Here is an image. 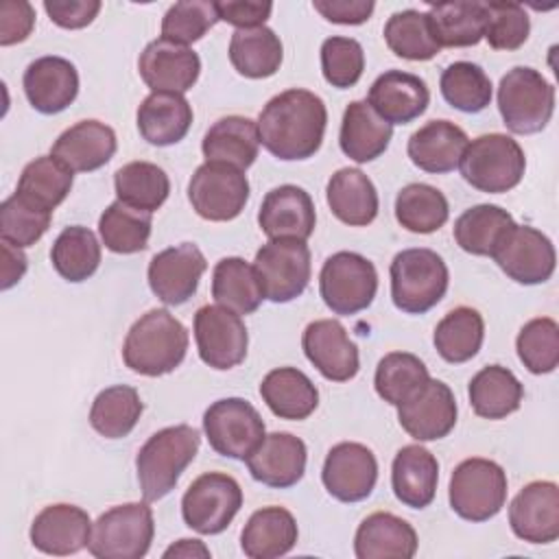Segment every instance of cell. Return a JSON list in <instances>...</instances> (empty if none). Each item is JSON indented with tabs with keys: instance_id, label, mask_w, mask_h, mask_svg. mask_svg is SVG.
<instances>
[{
	"instance_id": "1",
	"label": "cell",
	"mask_w": 559,
	"mask_h": 559,
	"mask_svg": "<svg viewBox=\"0 0 559 559\" xmlns=\"http://www.w3.org/2000/svg\"><path fill=\"white\" fill-rule=\"evenodd\" d=\"M260 144L282 162L312 157L323 142L328 109L321 96L308 90H286L273 96L258 116Z\"/></svg>"
},
{
	"instance_id": "2",
	"label": "cell",
	"mask_w": 559,
	"mask_h": 559,
	"mask_svg": "<svg viewBox=\"0 0 559 559\" xmlns=\"http://www.w3.org/2000/svg\"><path fill=\"white\" fill-rule=\"evenodd\" d=\"M188 352V330L166 308L142 314L127 332L122 345L124 365L140 376H164L175 371Z\"/></svg>"
},
{
	"instance_id": "3",
	"label": "cell",
	"mask_w": 559,
	"mask_h": 559,
	"mask_svg": "<svg viewBox=\"0 0 559 559\" xmlns=\"http://www.w3.org/2000/svg\"><path fill=\"white\" fill-rule=\"evenodd\" d=\"M201 445V435L188 424H177L157 430L138 450L135 469L140 491L146 502L168 496L183 469L194 461Z\"/></svg>"
},
{
	"instance_id": "4",
	"label": "cell",
	"mask_w": 559,
	"mask_h": 559,
	"mask_svg": "<svg viewBox=\"0 0 559 559\" xmlns=\"http://www.w3.org/2000/svg\"><path fill=\"white\" fill-rule=\"evenodd\" d=\"M391 299L406 314H424L435 308L450 282L443 258L424 247L404 249L391 262Z\"/></svg>"
},
{
	"instance_id": "5",
	"label": "cell",
	"mask_w": 559,
	"mask_h": 559,
	"mask_svg": "<svg viewBox=\"0 0 559 559\" xmlns=\"http://www.w3.org/2000/svg\"><path fill=\"white\" fill-rule=\"evenodd\" d=\"M463 179L489 194L509 192L515 188L526 170V157L518 140L504 133H485L467 142L459 162Z\"/></svg>"
},
{
	"instance_id": "6",
	"label": "cell",
	"mask_w": 559,
	"mask_h": 559,
	"mask_svg": "<svg viewBox=\"0 0 559 559\" xmlns=\"http://www.w3.org/2000/svg\"><path fill=\"white\" fill-rule=\"evenodd\" d=\"M498 109L511 133H539L552 118L555 87L535 68L515 66L500 79Z\"/></svg>"
},
{
	"instance_id": "7",
	"label": "cell",
	"mask_w": 559,
	"mask_h": 559,
	"mask_svg": "<svg viewBox=\"0 0 559 559\" xmlns=\"http://www.w3.org/2000/svg\"><path fill=\"white\" fill-rule=\"evenodd\" d=\"M155 535L153 511L146 502L118 504L92 524L87 544L96 559H140L148 552Z\"/></svg>"
},
{
	"instance_id": "8",
	"label": "cell",
	"mask_w": 559,
	"mask_h": 559,
	"mask_svg": "<svg viewBox=\"0 0 559 559\" xmlns=\"http://www.w3.org/2000/svg\"><path fill=\"white\" fill-rule=\"evenodd\" d=\"M448 500L452 511L469 522H485L493 518L507 500V474L489 459H465L452 476Z\"/></svg>"
},
{
	"instance_id": "9",
	"label": "cell",
	"mask_w": 559,
	"mask_h": 559,
	"mask_svg": "<svg viewBox=\"0 0 559 559\" xmlns=\"http://www.w3.org/2000/svg\"><path fill=\"white\" fill-rule=\"evenodd\" d=\"M378 273L371 260L354 251L332 253L319 273V293L334 314H356L371 306Z\"/></svg>"
},
{
	"instance_id": "10",
	"label": "cell",
	"mask_w": 559,
	"mask_h": 559,
	"mask_svg": "<svg viewBox=\"0 0 559 559\" xmlns=\"http://www.w3.org/2000/svg\"><path fill=\"white\" fill-rule=\"evenodd\" d=\"M253 269L264 299L273 304H288L297 299L310 282V249L306 240H269L258 249Z\"/></svg>"
},
{
	"instance_id": "11",
	"label": "cell",
	"mask_w": 559,
	"mask_h": 559,
	"mask_svg": "<svg viewBox=\"0 0 559 559\" xmlns=\"http://www.w3.org/2000/svg\"><path fill=\"white\" fill-rule=\"evenodd\" d=\"M242 507V489L229 474L205 472L192 480L181 498L186 526L201 535L223 533Z\"/></svg>"
},
{
	"instance_id": "12",
	"label": "cell",
	"mask_w": 559,
	"mask_h": 559,
	"mask_svg": "<svg viewBox=\"0 0 559 559\" xmlns=\"http://www.w3.org/2000/svg\"><path fill=\"white\" fill-rule=\"evenodd\" d=\"M203 430L210 448L227 459L245 461L264 439L260 413L242 397H223L203 413Z\"/></svg>"
},
{
	"instance_id": "13",
	"label": "cell",
	"mask_w": 559,
	"mask_h": 559,
	"mask_svg": "<svg viewBox=\"0 0 559 559\" xmlns=\"http://www.w3.org/2000/svg\"><path fill=\"white\" fill-rule=\"evenodd\" d=\"M188 199L201 218L214 223L231 221L249 201L247 175L227 164L205 162L188 183Z\"/></svg>"
},
{
	"instance_id": "14",
	"label": "cell",
	"mask_w": 559,
	"mask_h": 559,
	"mask_svg": "<svg viewBox=\"0 0 559 559\" xmlns=\"http://www.w3.org/2000/svg\"><path fill=\"white\" fill-rule=\"evenodd\" d=\"M493 262L518 284H544L555 273V247L546 234L531 225H511L493 247Z\"/></svg>"
},
{
	"instance_id": "15",
	"label": "cell",
	"mask_w": 559,
	"mask_h": 559,
	"mask_svg": "<svg viewBox=\"0 0 559 559\" xmlns=\"http://www.w3.org/2000/svg\"><path fill=\"white\" fill-rule=\"evenodd\" d=\"M194 341L199 356L207 367L227 371L245 360L249 334L240 314L216 304L197 310Z\"/></svg>"
},
{
	"instance_id": "16",
	"label": "cell",
	"mask_w": 559,
	"mask_h": 559,
	"mask_svg": "<svg viewBox=\"0 0 559 559\" xmlns=\"http://www.w3.org/2000/svg\"><path fill=\"white\" fill-rule=\"evenodd\" d=\"M321 480L332 498L360 502L371 496L378 480L376 454L356 441L336 443L323 461Z\"/></svg>"
},
{
	"instance_id": "17",
	"label": "cell",
	"mask_w": 559,
	"mask_h": 559,
	"mask_svg": "<svg viewBox=\"0 0 559 559\" xmlns=\"http://www.w3.org/2000/svg\"><path fill=\"white\" fill-rule=\"evenodd\" d=\"M207 262L201 249L192 242L168 247L148 262V286L166 306L186 304L199 288Z\"/></svg>"
},
{
	"instance_id": "18",
	"label": "cell",
	"mask_w": 559,
	"mask_h": 559,
	"mask_svg": "<svg viewBox=\"0 0 559 559\" xmlns=\"http://www.w3.org/2000/svg\"><path fill=\"white\" fill-rule=\"evenodd\" d=\"M456 400L441 380H428L415 395L397 406V421L417 441H437L456 424Z\"/></svg>"
},
{
	"instance_id": "19",
	"label": "cell",
	"mask_w": 559,
	"mask_h": 559,
	"mask_svg": "<svg viewBox=\"0 0 559 559\" xmlns=\"http://www.w3.org/2000/svg\"><path fill=\"white\" fill-rule=\"evenodd\" d=\"M306 358L330 382H347L360 369L358 347L336 319H319L306 325L301 336Z\"/></svg>"
},
{
	"instance_id": "20",
	"label": "cell",
	"mask_w": 559,
	"mask_h": 559,
	"mask_svg": "<svg viewBox=\"0 0 559 559\" xmlns=\"http://www.w3.org/2000/svg\"><path fill=\"white\" fill-rule=\"evenodd\" d=\"M509 524L515 537L528 544H550L559 537V487L552 480H533L509 504Z\"/></svg>"
},
{
	"instance_id": "21",
	"label": "cell",
	"mask_w": 559,
	"mask_h": 559,
	"mask_svg": "<svg viewBox=\"0 0 559 559\" xmlns=\"http://www.w3.org/2000/svg\"><path fill=\"white\" fill-rule=\"evenodd\" d=\"M138 72L153 92L183 94L197 83L201 59L192 48L159 37L140 52Z\"/></svg>"
},
{
	"instance_id": "22",
	"label": "cell",
	"mask_w": 559,
	"mask_h": 559,
	"mask_svg": "<svg viewBox=\"0 0 559 559\" xmlns=\"http://www.w3.org/2000/svg\"><path fill=\"white\" fill-rule=\"evenodd\" d=\"M22 87L35 111L52 116L74 103L79 94V72L74 63L63 57H39L26 66Z\"/></svg>"
},
{
	"instance_id": "23",
	"label": "cell",
	"mask_w": 559,
	"mask_h": 559,
	"mask_svg": "<svg viewBox=\"0 0 559 559\" xmlns=\"http://www.w3.org/2000/svg\"><path fill=\"white\" fill-rule=\"evenodd\" d=\"M314 223L317 214L310 194L293 183L269 190L258 212V225L269 240H308L314 231Z\"/></svg>"
},
{
	"instance_id": "24",
	"label": "cell",
	"mask_w": 559,
	"mask_h": 559,
	"mask_svg": "<svg viewBox=\"0 0 559 559\" xmlns=\"http://www.w3.org/2000/svg\"><path fill=\"white\" fill-rule=\"evenodd\" d=\"M306 443L290 432L264 435L262 443L245 459L249 474L275 489H288L304 478L306 472Z\"/></svg>"
},
{
	"instance_id": "25",
	"label": "cell",
	"mask_w": 559,
	"mask_h": 559,
	"mask_svg": "<svg viewBox=\"0 0 559 559\" xmlns=\"http://www.w3.org/2000/svg\"><path fill=\"white\" fill-rule=\"evenodd\" d=\"M31 544L46 555H74L87 548L92 537V520L76 504L44 507L31 524Z\"/></svg>"
},
{
	"instance_id": "26",
	"label": "cell",
	"mask_w": 559,
	"mask_h": 559,
	"mask_svg": "<svg viewBox=\"0 0 559 559\" xmlns=\"http://www.w3.org/2000/svg\"><path fill=\"white\" fill-rule=\"evenodd\" d=\"M367 103L391 127L408 124L428 109L430 92L426 81L417 74L386 70L371 83Z\"/></svg>"
},
{
	"instance_id": "27",
	"label": "cell",
	"mask_w": 559,
	"mask_h": 559,
	"mask_svg": "<svg viewBox=\"0 0 559 559\" xmlns=\"http://www.w3.org/2000/svg\"><path fill=\"white\" fill-rule=\"evenodd\" d=\"M116 133L100 120H81L66 129L52 144L50 155L72 173L103 168L116 153Z\"/></svg>"
},
{
	"instance_id": "28",
	"label": "cell",
	"mask_w": 559,
	"mask_h": 559,
	"mask_svg": "<svg viewBox=\"0 0 559 559\" xmlns=\"http://www.w3.org/2000/svg\"><path fill=\"white\" fill-rule=\"evenodd\" d=\"M439 463L430 450L411 443L397 450L391 465V487L395 498L411 509H426L437 493Z\"/></svg>"
},
{
	"instance_id": "29",
	"label": "cell",
	"mask_w": 559,
	"mask_h": 559,
	"mask_svg": "<svg viewBox=\"0 0 559 559\" xmlns=\"http://www.w3.org/2000/svg\"><path fill=\"white\" fill-rule=\"evenodd\" d=\"M467 135L461 127L450 120H430L408 138L411 162L426 173L443 175L459 168Z\"/></svg>"
},
{
	"instance_id": "30",
	"label": "cell",
	"mask_w": 559,
	"mask_h": 559,
	"mask_svg": "<svg viewBox=\"0 0 559 559\" xmlns=\"http://www.w3.org/2000/svg\"><path fill=\"white\" fill-rule=\"evenodd\" d=\"M354 552L358 559H411L417 552V533L406 520L376 511L360 522Z\"/></svg>"
},
{
	"instance_id": "31",
	"label": "cell",
	"mask_w": 559,
	"mask_h": 559,
	"mask_svg": "<svg viewBox=\"0 0 559 559\" xmlns=\"http://www.w3.org/2000/svg\"><path fill=\"white\" fill-rule=\"evenodd\" d=\"M138 131L153 146H170L186 138L192 107L183 94L151 92L138 107Z\"/></svg>"
},
{
	"instance_id": "32",
	"label": "cell",
	"mask_w": 559,
	"mask_h": 559,
	"mask_svg": "<svg viewBox=\"0 0 559 559\" xmlns=\"http://www.w3.org/2000/svg\"><path fill=\"white\" fill-rule=\"evenodd\" d=\"M260 148L258 124L245 116H225L218 118L203 135L201 151L205 162H218L247 170Z\"/></svg>"
},
{
	"instance_id": "33",
	"label": "cell",
	"mask_w": 559,
	"mask_h": 559,
	"mask_svg": "<svg viewBox=\"0 0 559 559\" xmlns=\"http://www.w3.org/2000/svg\"><path fill=\"white\" fill-rule=\"evenodd\" d=\"M393 138V127L382 120L367 100H352L341 120L338 144L341 151L358 162L367 164L380 157Z\"/></svg>"
},
{
	"instance_id": "34",
	"label": "cell",
	"mask_w": 559,
	"mask_h": 559,
	"mask_svg": "<svg viewBox=\"0 0 559 559\" xmlns=\"http://www.w3.org/2000/svg\"><path fill=\"white\" fill-rule=\"evenodd\" d=\"M325 199L332 214L349 227H365L378 216L376 186L360 168H338L328 181Z\"/></svg>"
},
{
	"instance_id": "35",
	"label": "cell",
	"mask_w": 559,
	"mask_h": 559,
	"mask_svg": "<svg viewBox=\"0 0 559 559\" xmlns=\"http://www.w3.org/2000/svg\"><path fill=\"white\" fill-rule=\"evenodd\" d=\"M297 535V522L288 509L262 507L247 520L240 546L249 559H275L293 550Z\"/></svg>"
},
{
	"instance_id": "36",
	"label": "cell",
	"mask_w": 559,
	"mask_h": 559,
	"mask_svg": "<svg viewBox=\"0 0 559 559\" xmlns=\"http://www.w3.org/2000/svg\"><path fill=\"white\" fill-rule=\"evenodd\" d=\"M260 395L271 413L280 419L299 421L319 406V391L314 382L295 367H277L260 382Z\"/></svg>"
},
{
	"instance_id": "37",
	"label": "cell",
	"mask_w": 559,
	"mask_h": 559,
	"mask_svg": "<svg viewBox=\"0 0 559 559\" xmlns=\"http://www.w3.org/2000/svg\"><path fill=\"white\" fill-rule=\"evenodd\" d=\"M487 2L456 0L430 4L428 20L439 48H467L485 37Z\"/></svg>"
},
{
	"instance_id": "38",
	"label": "cell",
	"mask_w": 559,
	"mask_h": 559,
	"mask_svg": "<svg viewBox=\"0 0 559 559\" xmlns=\"http://www.w3.org/2000/svg\"><path fill=\"white\" fill-rule=\"evenodd\" d=\"M469 404L478 417L504 419L515 413L524 397V386L515 373L502 365L483 367L469 380Z\"/></svg>"
},
{
	"instance_id": "39",
	"label": "cell",
	"mask_w": 559,
	"mask_h": 559,
	"mask_svg": "<svg viewBox=\"0 0 559 559\" xmlns=\"http://www.w3.org/2000/svg\"><path fill=\"white\" fill-rule=\"evenodd\" d=\"M284 59V48L269 26L238 28L229 39V61L247 79L273 76Z\"/></svg>"
},
{
	"instance_id": "40",
	"label": "cell",
	"mask_w": 559,
	"mask_h": 559,
	"mask_svg": "<svg viewBox=\"0 0 559 559\" xmlns=\"http://www.w3.org/2000/svg\"><path fill=\"white\" fill-rule=\"evenodd\" d=\"M212 297L218 306L229 308L236 314L255 312L264 295L253 264L238 255L218 260L212 273Z\"/></svg>"
},
{
	"instance_id": "41",
	"label": "cell",
	"mask_w": 559,
	"mask_h": 559,
	"mask_svg": "<svg viewBox=\"0 0 559 559\" xmlns=\"http://www.w3.org/2000/svg\"><path fill=\"white\" fill-rule=\"evenodd\" d=\"M485 338V321L476 308L459 306L450 310L435 328L432 343L437 354L452 365L474 358Z\"/></svg>"
},
{
	"instance_id": "42",
	"label": "cell",
	"mask_w": 559,
	"mask_h": 559,
	"mask_svg": "<svg viewBox=\"0 0 559 559\" xmlns=\"http://www.w3.org/2000/svg\"><path fill=\"white\" fill-rule=\"evenodd\" d=\"M142 411L144 404L140 393L129 384H116L103 389L94 397L90 424L105 439H122L135 428Z\"/></svg>"
},
{
	"instance_id": "43",
	"label": "cell",
	"mask_w": 559,
	"mask_h": 559,
	"mask_svg": "<svg viewBox=\"0 0 559 559\" xmlns=\"http://www.w3.org/2000/svg\"><path fill=\"white\" fill-rule=\"evenodd\" d=\"M114 188L118 201L153 214L168 199L170 179L157 164L129 162L116 170Z\"/></svg>"
},
{
	"instance_id": "44",
	"label": "cell",
	"mask_w": 559,
	"mask_h": 559,
	"mask_svg": "<svg viewBox=\"0 0 559 559\" xmlns=\"http://www.w3.org/2000/svg\"><path fill=\"white\" fill-rule=\"evenodd\" d=\"M50 262L68 282H85L100 264V245L92 229L83 225L66 227L52 242Z\"/></svg>"
},
{
	"instance_id": "45",
	"label": "cell",
	"mask_w": 559,
	"mask_h": 559,
	"mask_svg": "<svg viewBox=\"0 0 559 559\" xmlns=\"http://www.w3.org/2000/svg\"><path fill=\"white\" fill-rule=\"evenodd\" d=\"M448 216V199L435 186L408 183L395 197V218L413 234H432L445 225Z\"/></svg>"
},
{
	"instance_id": "46",
	"label": "cell",
	"mask_w": 559,
	"mask_h": 559,
	"mask_svg": "<svg viewBox=\"0 0 559 559\" xmlns=\"http://www.w3.org/2000/svg\"><path fill=\"white\" fill-rule=\"evenodd\" d=\"M151 212L131 207L122 201H114L98 218V231L103 245L114 253L144 251L151 236Z\"/></svg>"
},
{
	"instance_id": "47",
	"label": "cell",
	"mask_w": 559,
	"mask_h": 559,
	"mask_svg": "<svg viewBox=\"0 0 559 559\" xmlns=\"http://www.w3.org/2000/svg\"><path fill=\"white\" fill-rule=\"evenodd\" d=\"M72 181L74 175L66 164L52 155H41L24 166L15 192L41 210L52 212L70 194Z\"/></svg>"
},
{
	"instance_id": "48",
	"label": "cell",
	"mask_w": 559,
	"mask_h": 559,
	"mask_svg": "<svg viewBox=\"0 0 559 559\" xmlns=\"http://www.w3.org/2000/svg\"><path fill=\"white\" fill-rule=\"evenodd\" d=\"M513 225V216L500 205L480 203L465 210L454 223L456 245L472 255H491L500 236Z\"/></svg>"
},
{
	"instance_id": "49",
	"label": "cell",
	"mask_w": 559,
	"mask_h": 559,
	"mask_svg": "<svg viewBox=\"0 0 559 559\" xmlns=\"http://www.w3.org/2000/svg\"><path fill=\"white\" fill-rule=\"evenodd\" d=\"M384 41L393 55L408 61H428L441 50L435 41L428 13L417 9L393 13L384 24Z\"/></svg>"
},
{
	"instance_id": "50",
	"label": "cell",
	"mask_w": 559,
	"mask_h": 559,
	"mask_svg": "<svg viewBox=\"0 0 559 559\" xmlns=\"http://www.w3.org/2000/svg\"><path fill=\"white\" fill-rule=\"evenodd\" d=\"M430 380L428 367L408 352H391L376 367V393L391 406H400Z\"/></svg>"
},
{
	"instance_id": "51",
	"label": "cell",
	"mask_w": 559,
	"mask_h": 559,
	"mask_svg": "<svg viewBox=\"0 0 559 559\" xmlns=\"http://www.w3.org/2000/svg\"><path fill=\"white\" fill-rule=\"evenodd\" d=\"M445 103L465 114H478L491 103V81L485 70L472 61L450 63L439 79Z\"/></svg>"
},
{
	"instance_id": "52",
	"label": "cell",
	"mask_w": 559,
	"mask_h": 559,
	"mask_svg": "<svg viewBox=\"0 0 559 559\" xmlns=\"http://www.w3.org/2000/svg\"><path fill=\"white\" fill-rule=\"evenodd\" d=\"M515 349L522 365L535 373H550L559 365V325L550 317H537L522 325Z\"/></svg>"
},
{
	"instance_id": "53",
	"label": "cell",
	"mask_w": 559,
	"mask_h": 559,
	"mask_svg": "<svg viewBox=\"0 0 559 559\" xmlns=\"http://www.w3.org/2000/svg\"><path fill=\"white\" fill-rule=\"evenodd\" d=\"M48 210L31 203L22 194L13 192L0 205V238L20 249L35 245L50 227Z\"/></svg>"
},
{
	"instance_id": "54",
	"label": "cell",
	"mask_w": 559,
	"mask_h": 559,
	"mask_svg": "<svg viewBox=\"0 0 559 559\" xmlns=\"http://www.w3.org/2000/svg\"><path fill=\"white\" fill-rule=\"evenodd\" d=\"M218 22L216 2L186 0L175 2L162 17V37L181 46L201 39Z\"/></svg>"
},
{
	"instance_id": "55",
	"label": "cell",
	"mask_w": 559,
	"mask_h": 559,
	"mask_svg": "<svg viewBox=\"0 0 559 559\" xmlns=\"http://www.w3.org/2000/svg\"><path fill=\"white\" fill-rule=\"evenodd\" d=\"M365 70V50L352 37H328L321 44V72L323 79L338 90L356 85Z\"/></svg>"
},
{
	"instance_id": "56",
	"label": "cell",
	"mask_w": 559,
	"mask_h": 559,
	"mask_svg": "<svg viewBox=\"0 0 559 559\" xmlns=\"http://www.w3.org/2000/svg\"><path fill=\"white\" fill-rule=\"evenodd\" d=\"M485 39L496 50H518L531 33V20L522 4L487 2Z\"/></svg>"
},
{
	"instance_id": "57",
	"label": "cell",
	"mask_w": 559,
	"mask_h": 559,
	"mask_svg": "<svg viewBox=\"0 0 559 559\" xmlns=\"http://www.w3.org/2000/svg\"><path fill=\"white\" fill-rule=\"evenodd\" d=\"M35 26V9L24 0H4L0 4V46L24 41Z\"/></svg>"
},
{
	"instance_id": "58",
	"label": "cell",
	"mask_w": 559,
	"mask_h": 559,
	"mask_svg": "<svg viewBox=\"0 0 559 559\" xmlns=\"http://www.w3.org/2000/svg\"><path fill=\"white\" fill-rule=\"evenodd\" d=\"M44 9L57 26L76 31L94 22V17L100 11V2L98 0H46Z\"/></svg>"
},
{
	"instance_id": "59",
	"label": "cell",
	"mask_w": 559,
	"mask_h": 559,
	"mask_svg": "<svg viewBox=\"0 0 559 559\" xmlns=\"http://www.w3.org/2000/svg\"><path fill=\"white\" fill-rule=\"evenodd\" d=\"M273 11L271 2H249V0H227L216 2V13L221 22H227L238 28H255L264 26Z\"/></svg>"
},
{
	"instance_id": "60",
	"label": "cell",
	"mask_w": 559,
	"mask_h": 559,
	"mask_svg": "<svg viewBox=\"0 0 559 559\" xmlns=\"http://www.w3.org/2000/svg\"><path fill=\"white\" fill-rule=\"evenodd\" d=\"M312 7L328 22L356 26L371 17L376 4L371 0H314Z\"/></svg>"
},
{
	"instance_id": "61",
	"label": "cell",
	"mask_w": 559,
	"mask_h": 559,
	"mask_svg": "<svg viewBox=\"0 0 559 559\" xmlns=\"http://www.w3.org/2000/svg\"><path fill=\"white\" fill-rule=\"evenodd\" d=\"M26 273V255L20 247L2 240V282L0 288L9 290Z\"/></svg>"
},
{
	"instance_id": "62",
	"label": "cell",
	"mask_w": 559,
	"mask_h": 559,
	"mask_svg": "<svg viewBox=\"0 0 559 559\" xmlns=\"http://www.w3.org/2000/svg\"><path fill=\"white\" fill-rule=\"evenodd\" d=\"M164 557H210V550L199 539H179L164 550Z\"/></svg>"
}]
</instances>
